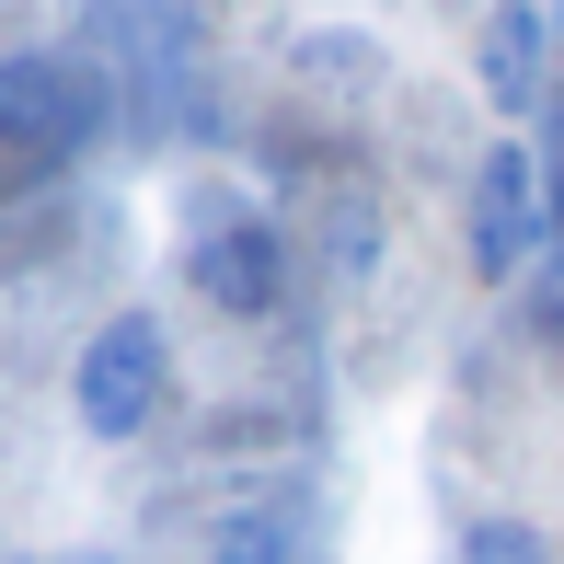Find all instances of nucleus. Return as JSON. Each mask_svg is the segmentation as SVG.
I'll return each instance as SVG.
<instances>
[{"label": "nucleus", "instance_id": "nucleus-7", "mask_svg": "<svg viewBox=\"0 0 564 564\" xmlns=\"http://www.w3.org/2000/svg\"><path fill=\"white\" fill-rule=\"evenodd\" d=\"M460 564H553V542L530 519H473L460 530Z\"/></svg>", "mask_w": 564, "mask_h": 564}, {"label": "nucleus", "instance_id": "nucleus-9", "mask_svg": "<svg viewBox=\"0 0 564 564\" xmlns=\"http://www.w3.org/2000/svg\"><path fill=\"white\" fill-rule=\"evenodd\" d=\"M542 242L564 253V116H553V162H542Z\"/></svg>", "mask_w": 564, "mask_h": 564}, {"label": "nucleus", "instance_id": "nucleus-3", "mask_svg": "<svg viewBox=\"0 0 564 564\" xmlns=\"http://www.w3.org/2000/svg\"><path fill=\"white\" fill-rule=\"evenodd\" d=\"M93 116H105V93H93L82 58H58V46H12V58H0V150H12V162L82 150Z\"/></svg>", "mask_w": 564, "mask_h": 564}, {"label": "nucleus", "instance_id": "nucleus-6", "mask_svg": "<svg viewBox=\"0 0 564 564\" xmlns=\"http://www.w3.org/2000/svg\"><path fill=\"white\" fill-rule=\"evenodd\" d=\"M289 69L312 93H380V35H357V23H312V35L289 46Z\"/></svg>", "mask_w": 564, "mask_h": 564}, {"label": "nucleus", "instance_id": "nucleus-10", "mask_svg": "<svg viewBox=\"0 0 564 564\" xmlns=\"http://www.w3.org/2000/svg\"><path fill=\"white\" fill-rule=\"evenodd\" d=\"M69 564H116V553H69Z\"/></svg>", "mask_w": 564, "mask_h": 564}, {"label": "nucleus", "instance_id": "nucleus-5", "mask_svg": "<svg viewBox=\"0 0 564 564\" xmlns=\"http://www.w3.org/2000/svg\"><path fill=\"white\" fill-rule=\"evenodd\" d=\"M542 0H496L484 12V105L496 116H542Z\"/></svg>", "mask_w": 564, "mask_h": 564}, {"label": "nucleus", "instance_id": "nucleus-8", "mask_svg": "<svg viewBox=\"0 0 564 564\" xmlns=\"http://www.w3.org/2000/svg\"><path fill=\"white\" fill-rule=\"evenodd\" d=\"M208 564H289V542H276L265 519H219V553Z\"/></svg>", "mask_w": 564, "mask_h": 564}, {"label": "nucleus", "instance_id": "nucleus-4", "mask_svg": "<svg viewBox=\"0 0 564 564\" xmlns=\"http://www.w3.org/2000/svg\"><path fill=\"white\" fill-rule=\"evenodd\" d=\"M530 253H542V162H530V139H496L473 162V276H530Z\"/></svg>", "mask_w": 564, "mask_h": 564}, {"label": "nucleus", "instance_id": "nucleus-2", "mask_svg": "<svg viewBox=\"0 0 564 564\" xmlns=\"http://www.w3.org/2000/svg\"><path fill=\"white\" fill-rule=\"evenodd\" d=\"M185 289L208 300V312H276V289H289V230H276L253 196H230V185H196L185 196Z\"/></svg>", "mask_w": 564, "mask_h": 564}, {"label": "nucleus", "instance_id": "nucleus-1", "mask_svg": "<svg viewBox=\"0 0 564 564\" xmlns=\"http://www.w3.org/2000/svg\"><path fill=\"white\" fill-rule=\"evenodd\" d=\"M69 415H82V438H93V449L150 438V426L173 415V335H162L150 312L93 323L82 357H69Z\"/></svg>", "mask_w": 564, "mask_h": 564}]
</instances>
